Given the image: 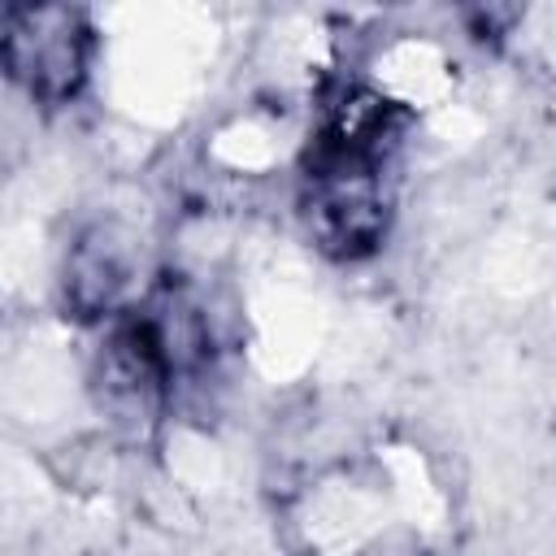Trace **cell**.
<instances>
[{"label":"cell","mask_w":556,"mask_h":556,"mask_svg":"<svg viewBox=\"0 0 556 556\" xmlns=\"http://www.w3.org/2000/svg\"><path fill=\"white\" fill-rule=\"evenodd\" d=\"M300 217L308 239L334 261H361L378 252L391 226V191L382 178V161H365L313 143Z\"/></svg>","instance_id":"6da1fadb"},{"label":"cell","mask_w":556,"mask_h":556,"mask_svg":"<svg viewBox=\"0 0 556 556\" xmlns=\"http://www.w3.org/2000/svg\"><path fill=\"white\" fill-rule=\"evenodd\" d=\"M91 22L78 4H4L0 61L4 74L39 104H70L87 87Z\"/></svg>","instance_id":"7a4b0ae2"},{"label":"cell","mask_w":556,"mask_h":556,"mask_svg":"<svg viewBox=\"0 0 556 556\" xmlns=\"http://www.w3.org/2000/svg\"><path fill=\"white\" fill-rule=\"evenodd\" d=\"M174 365L165 348L156 343L152 326L130 308L113 334L104 339V352L96 361V400L109 421H117L130 434H143L156 426L169 387H174Z\"/></svg>","instance_id":"3957f363"},{"label":"cell","mask_w":556,"mask_h":556,"mask_svg":"<svg viewBox=\"0 0 556 556\" xmlns=\"http://www.w3.org/2000/svg\"><path fill=\"white\" fill-rule=\"evenodd\" d=\"M139 282V252L135 235L117 222H96L83 230L65 256V304L78 317H104V313H130V295Z\"/></svg>","instance_id":"277c9868"}]
</instances>
